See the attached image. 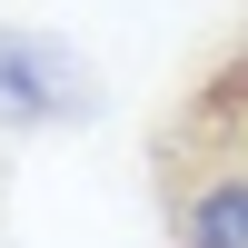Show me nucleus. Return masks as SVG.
I'll return each instance as SVG.
<instances>
[{
  "mask_svg": "<svg viewBox=\"0 0 248 248\" xmlns=\"http://www.w3.org/2000/svg\"><path fill=\"white\" fill-rule=\"evenodd\" d=\"M179 248H248V169L189 189V209H179Z\"/></svg>",
  "mask_w": 248,
  "mask_h": 248,
  "instance_id": "f03ea898",
  "label": "nucleus"
},
{
  "mask_svg": "<svg viewBox=\"0 0 248 248\" xmlns=\"http://www.w3.org/2000/svg\"><path fill=\"white\" fill-rule=\"evenodd\" d=\"M90 109V70L40 30H0V119L10 129H60Z\"/></svg>",
  "mask_w": 248,
  "mask_h": 248,
  "instance_id": "f257e3e1",
  "label": "nucleus"
}]
</instances>
